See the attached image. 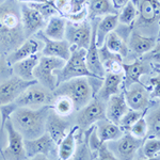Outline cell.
<instances>
[{"mask_svg":"<svg viewBox=\"0 0 160 160\" xmlns=\"http://www.w3.org/2000/svg\"><path fill=\"white\" fill-rule=\"evenodd\" d=\"M26 40L17 0L0 4V55H9Z\"/></svg>","mask_w":160,"mask_h":160,"instance_id":"cell-1","label":"cell"},{"mask_svg":"<svg viewBox=\"0 0 160 160\" xmlns=\"http://www.w3.org/2000/svg\"><path fill=\"white\" fill-rule=\"evenodd\" d=\"M51 109V105L38 107H17L11 114L10 120L24 139H34L45 132L46 120Z\"/></svg>","mask_w":160,"mask_h":160,"instance_id":"cell-2","label":"cell"},{"mask_svg":"<svg viewBox=\"0 0 160 160\" xmlns=\"http://www.w3.org/2000/svg\"><path fill=\"white\" fill-rule=\"evenodd\" d=\"M52 93L55 97L59 95L69 97L74 104L75 110L81 109L94 96L93 89L88 77H77V78L61 82L53 90Z\"/></svg>","mask_w":160,"mask_h":160,"instance_id":"cell-3","label":"cell"},{"mask_svg":"<svg viewBox=\"0 0 160 160\" xmlns=\"http://www.w3.org/2000/svg\"><path fill=\"white\" fill-rule=\"evenodd\" d=\"M86 52L87 49L71 46V56H69L68 60H66L64 65L56 72L57 87L61 82L77 78V77H88L89 79L100 78L98 76H95L88 69L86 63Z\"/></svg>","mask_w":160,"mask_h":160,"instance_id":"cell-4","label":"cell"},{"mask_svg":"<svg viewBox=\"0 0 160 160\" xmlns=\"http://www.w3.org/2000/svg\"><path fill=\"white\" fill-rule=\"evenodd\" d=\"M64 63L65 61L56 57H41L33 71L34 79L38 81V83L52 92L57 88L56 72L60 69Z\"/></svg>","mask_w":160,"mask_h":160,"instance_id":"cell-5","label":"cell"},{"mask_svg":"<svg viewBox=\"0 0 160 160\" xmlns=\"http://www.w3.org/2000/svg\"><path fill=\"white\" fill-rule=\"evenodd\" d=\"M55 100L53 93L47 90L40 83H34L28 87L22 94L14 100L17 107H42L51 105Z\"/></svg>","mask_w":160,"mask_h":160,"instance_id":"cell-6","label":"cell"},{"mask_svg":"<svg viewBox=\"0 0 160 160\" xmlns=\"http://www.w3.org/2000/svg\"><path fill=\"white\" fill-rule=\"evenodd\" d=\"M138 9V16L136 22L131 26L138 29H151L157 28L160 15L159 0H132Z\"/></svg>","mask_w":160,"mask_h":160,"instance_id":"cell-7","label":"cell"},{"mask_svg":"<svg viewBox=\"0 0 160 160\" xmlns=\"http://www.w3.org/2000/svg\"><path fill=\"white\" fill-rule=\"evenodd\" d=\"M78 111L77 126L79 127L80 132L89 129L98 121L107 118H106V102H102L96 97H93L86 106H83Z\"/></svg>","mask_w":160,"mask_h":160,"instance_id":"cell-8","label":"cell"},{"mask_svg":"<svg viewBox=\"0 0 160 160\" xmlns=\"http://www.w3.org/2000/svg\"><path fill=\"white\" fill-rule=\"evenodd\" d=\"M24 148L26 158L33 159L42 157L47 159L50 155L57 154V144L47 132L34 139H24Z\"/></svg>","mask_w":160,"mask_h":160,"instance_id":"cell-9","label":"cell"},{"mask_svg":"<svg viewBox=\"0 0 160 160\" xmlns=\"http://www.w3.org/2000/svg\"><path fill=\"white\" fill-rule=\"evenodd\" d=\"M91 37L92 25H90V22H87V19L80 22H73L66 20L64 38H66V41L71 46L88 49L90 42H91Z\"/></svg>","mask_w":160,"mask_h":160,"instance_id":"cell-10","label":"cell"},{"mask_svg":"<svg viewBox=\"0 0 160 160\" xmlns=\"http://www.w3.org/2000/svg\"><path fill=\"white\" fill-rule=\"evenodd\" d=\"M123 94L128 108L132 110L143 111L148 109L151 102H153L148 87L141 83H133L127 88H124Z\"/></svg>","mask_w":160,"mask_h":160,"instance_id":"cell-11","label":"cell"},{"mask_svg":"<svg viewBox=\"0 0 160 160\" xmlns=\"http://www.w3.org/2000/svg\"><path fill=\"white\" fill-rule=\"evenodd\" d=\"M3 128H6L8 133V146L1 152L2 157L4 159H26L24 138L18 131L15 129L10 118L4 124Z\"/></svg>","mask_w":160,"mask_h":160,"instance_id":"cell-12","label":"cell"},{"mask_svg":"<svg viewBox=\"0 0 160 160\" xmlns=\"http://www.w3.org/2000/svg\"><path fill=\"white\" fill-rule=\"evenodd\" d=\"M37 80L27 81L17 76L10 77L0 83V106L13 102L28 87L37 83Z\"/></svg>","mask_w":160,"mask_h":160,"instance_id":"cell-13","label":"cell"},{"mask_svg":"<svg viewBox=\"0 0 160 160\" xmlns=\"http://www.w3.org/2000/svg\"><path fill=\"white\" fill-rule=\"evenodd\" d=\"M123 68V89L129 87L133 83H141V77L143 75L151 73V68H153L149 62L143 60V59L137 58L132 63H122Z\"/></svg>","mask_w":160,"mask_h":160,"instance_id":"cell-14","label":"cell"},{"mask_svg":"<svg viewBox=\"0 0 160 160\" xmlns=\"http://www.w3.org/2000/svg\"><path fill=\"white\" fill-rule=\"evenodd\" d=\"M144 139H139L132 136L129 131H124L121 138L115 140L114 152L113 154H117V158L124 159V160H130L133 159L138 149L141 148L142 142Z\"/></svg>","mask_w":160,"mask_h":160,"instance_id":"cell-15","label":"cell"},{"mask_svg":"<svg viewBox=\"0 0 160 160\" xmlns=\"http://www.w3.org/2000/svg\"><path fill=\"white\" fill-rule=\"evenodd\" d=\"M37 38L44 43V48L42 50L43 56L56 57L64 61L68 60L71 56V45L66 40H51L44 34L42 30H38L37 32Z\"/></svg>","mask_w":160,"mask_h":160,"instance_id":"cell-16","label":"cell"},{"mask_svg":"<svg viewBox=\"0 0 160 160\" xmlns=\"http://www.w3.org/2000/svg\"><path fill=\"white\" fill-rule=\"evenodd\" d=\"M20 15L26 38H29L31 34L37 33L38 30H42L45 25V18L43 15L27 3H22L20 6Z\"/></svg>","mask_w":160,"mask_h":160,"instance_id":"cell-17","label":"cell"},{"mask_svg":"<svg viewBox=\"0 0 160 160\" xmlns=\"http://www.w3.org/2000/svg\"><path fill=\"white\" fill-rule=\"evenodd\" d=\"M71 128V123L68 120H65V118L60 117L53 112L52 109H50L47 120H46L45 130L51 137V139L57 145L66 136V133L68 132Z\"/></svg>","mask_w":160,"mask_h":160,"instance_id":"cell-18","label":"cell"},{"mask_svg":"<svg viewBox=\"0 0 160 160\" xmlns=\"http://www.w3.org/2000/svg\"><path fill=\"white\" fill-rule=\"evenodd\" d=\"M92 25V37H91V42L87 49L86 52V63L87 68L91 72L92 74H94L95 76H98L100 78H104L106 71L102 66V62H100L99 55H98V47L96 44V25L97 20L94 22H91Z\"/></svg>","mask_w":160,"mask_h":160,"instance_id":"cell-19","label":"cell"},{"mask_svg":"<svg viewBox=\"0 0 160 160\" xmlns=\"http://www.w3.org/2000/svg\"><path fill=\"white\" fill-rule=\"evenodd\" d=\"M123 82V73L113 74V73H106L102 79V83L95 95L93 97H96L97 99L106 102L112 95L118 94L120 89L122 87Z\"/></svg>","mask_w":160,"mask_h":160,"instance_id":"cell-20","label":"cell"},{"mask_svg":"<svg viewBox=\"0 0 160 160\" xmlns=\"http://www.w3.org/2000/svg\"><path fill=\"white\" fill-rule=\"evenodd\" d=\"M158 42V38L155 35L152 37H146L142 35L140 32L137 30H132L130 32L129 41L127 43L128 50H130L136 56L142 57L146 52L151 51L155 47L156 43Z\"/></svg>","mask_w":160,"mask_h":160,"instance_id":"cell-21","label":"cell"},{"mask_svg":"<svg viewBox=\"0 0 160 160\" xmlns=\"http://www.w3.org/2000/svg\"><path fill=\"white\" fill-rule=\"evenodd\" d=\"M128 108L127 104L125 102V97H124L123 91L118 94L112 95L109 99L106 102V118L110 121V122L117 124H120L121 118L123 115L127 112Z\"/></svg>","mask_w":160,"mask_h":160,"instance_id":"cell-22","label":"cell"},{"mask_svg":"<svg viewBox=\"0 0 160 160\" xmlns=\"http://www.w3.org/2000/svg\"><path fill=\"white\" fill-rule=\"evenodd\" d=\"M98 55L106 73H123V58L120 55L111 52L105 46V44H102L100 47H98Z\"/></svg>","mask_w":160,"mask_h":160,"instance_id":"cell-23","label":"cell"},{"mask_svg":"<svg viewBox=\"0 0 160 160\" xmlns=\"http://www.w3.org/2000/svg\"><path fill=\"white\" fill-rule=\"evenodd\" d=\"M95 130H96L98 139L102 142L115 141L121 138L124 133L120 126L110 122L108 118L100 120L95 124Z\"/></svg>","mask_w":160,"mask_h":160,"instance_id":"cell-24","label":"cell"},{"mask_svg":"<svg viewBox=\"0 0 160 160\" xmlns=\"http://www.w3.org/2000/svg\"><path fill=\"white\" fill-rule=\"evenodd\" d=\"M38 47H40V45L35 40H32V38L25 40L22 45L18 46L16 49H14L6 57L8 64L10 66H12L16 62L24 60V59L32 55H35L38 50Z\"/></svg>","mask_w":160,"mask_h":160,"instance_id":"cell-25","label":"cell"},{"mask_svg":"<svg viewBox=\"0 0 160 160\" xmlns=\"http://www.w3.org/2000/svg\"><path fill=\"white\" fill-rule=\"evenodd\" d=\"M38 60H40V57L35 53V55L28 57L24 60L16 62L12 65V73L15 76L27 80V81L35 80L34 76H33V71H34V68L38 63Z\"/></svg>","mask_w":160,"mask_h":160,"instance_id":"cell-26","label":"cell"},{"mask_svg":"<svg viewBox=\"0 0 160 160\" xmlns=\"http://www.w3.org/2000/svg\"><path fill=\"white\" fill-rule=\"evenodd\" d=\"M89 148L91 149L92 155L94 159L99 160H115L117 156L108 148V145L106 142L100 141L97 137L95 128L92 130V132L89 136Z\"/></svg>","mask_w":160,"mask_h":160,"instance_id":"cell-27","label":"cell"},{"mask_svg":"<svg viewBox=\"0 0 160 160\" xmlns=\"http://www.w3.org/2000/svg\"><path fill=\"white\" fill-rule=\"evenodd\" d=\"M118 25V17L117 14H107L102 19L97 20L96 25V44L97 47L104 44L105 38L111 31L117 29Z\"/></svg>","mask_w":160,"mask_h":160,"instance_id":"cell-28","label":"cell"},{"mask_svg":"<svg viewBox=\"0 0 160 160\" xmlns=\"http://www.w3.org/2000/svg\"><path fill=\"white\" fill-rule=\"evenodd\" d=\"M79 127L78 126H74L71 129L66 136L62 139V141L58 144V154L59 158L62 160H68L72 159L76 151V133L78 132Z\"/></svg>","mask_w":160,"mask_h":160,"instance_id":"cell-29","label":"cell"},{"mask_svg":"<svg viewBox=\"0 0 160 160\" xmlns=\"http://www.w3.org/2000/svg\"><path fill=\"white\" fill-rule=\"evenodd\" d=\"M88 18L91 20L107 14H117V9L111 0H88Z\"/></svg>","mask_w":160,"mask_h":160,"instance_id":"cell-30","label":"cell"},{"mask_svg":"<svg viewBox=\"0 0 160 160\" xmlns=\"http://www.w3.org/2000/svg\"><path fill=\"white\" fill-rule=\"evenodd\" d=\"M65 28H66V19L60 15H56L50 18L46 24L45 30L43 31L44 34L51 40L61 41L64 40L65 35Z\"/></svg>","mask_w":160,"mask_h":160,"instance_id":"cell-31","label":"cell"},{"mask_svg":"<svg viewBox=\"0 0 160 160\" xmlns=\"http://www.w3.org/2000/svg\"><path fill=\"white\" fill-rule=\"evenodd\" d=\"M105 46L109 49L111 52H114L120 55L122 58L128 55V46L126 43V38L121 35L120 32L117 31H111L109 34L105 38Z\"/></svg>","mask_w":160,"mask_h":160,"instance_id":"cell-32","label":"cell"},{"mask_svg":"<svg viewBox=\"0 0 160 160\" xmlns=\"http://www.w3.org/2000/svg\"><path fill=\"white\" fill-rule=\"evenodd\" d=\"M51 109L60 117L66 118L74 112L75 107L69 97L64 96V95H59V96L55 97V100L51 104Z\"/></svg>","mask_w":160,"mask_h":160,"instance_id":"cell-33","label":"cell"},{"mask_svg":"<svg viewBox=\"0 0 160 160\" xmlns=\"http://www.w3.org/2000/svg\"><path fill=\"white\" fill-rule=\"evenodd\" d=\"M121 9H122V11L120 14H118V22L131 28V26L136 22L137 16H138V9H137L135 2L132 0H128Z\"/></svg>","mask_w":160,"mask_h":160,"instance_id":"cell-34","label":"cell"},{"mask_svg":"<svg viewBox=\"0 0 160 160\" xmlns=\"http://www.w3.org/2000/svg\"><path fill=\"white\" fill-rule=\"evenodd\" d=\"M141 153L145 159H158L160 153V140L156 137H146L142 142Z\"/></svg>","mask_w":160,"mask_h":160,"instance_id":"cell-35","label":"cell"},{"mask_svg":"<svg viewBox=\"0 0 160 160\" xmlns=\"http://www.w3.org/2000/svg\"><path fill=\"white\" fill-rule=\"evenodd\" d=\"M160 110L158 105H156V108L152 110V112L148 114V118H145L146 125H148V136L146 137H156L159 138L160 135Z\"/></svg>","mask_w":160,"mask_h":160,"instance_id":"cell-36","label":"cell"},{"mask_svg":"<svg viewBox=\"0 0 160 160\" xmlns=\"http://www.w3.org/2000/svg\"><path fill=\"white\" fill-rule=\"evenodd\" d=\"M148 109H145L143 111H137V110H132V109H128L127 112H126L125 114L123 115V118H121L118 126L122 128L123 131H128L130 128V126L132 125V124L135 123L138 118H140L141 117H143L144 114H146V113L148 112Z\"/></svg>","mask_w":160,"mask_h":160,"instance_id":"cell-37","label":"cell"},{"mask_svg":"<svg viewBox=\"0 0 160 160\" xmlns=\"http://www.w3.org/2000/svg\"><path fill=\"white\" fill-rule=\"evenodd\" d=\"M28 6L35 9L38 12H40L45 19H48L52 16L59 15V13L57 11L55 6L52 4L51 0H49L48 2H45V3H28Z\"/></svg>","mask_w":160,"mask_h":160,"instance_id":"cell-38","label":"cell"},{"mask_svg":"<svg viewBox=\"0 0 160 160\" xmlns=\"http://www.w3.org/2000/svg\"><path fill=\"white\" fill-rule=\"evenodd\" d=\"M145 115L141 117L140 118L136 121L129 128V132L132 136H135L136 138L139 139H144L148 136V125H146V121H145Z\"/></svg>","mask_w":160,"mask_h":160,"instance_id":"cell-39","label":"cell"},{"mask_svg":"<svg viewBox=\"0 0 160 160\" xmlns=\"http://www.w3.org/2000/svg\"><path fill=\"white\" fill-rule=\"evenodd\" d=\"M17 106L15 105V102H9V104H6V105H1L0 106V115H1V126H0V131H3L4 129V124L11 117V114L16 110Z\"/></svg>","mask_w":160,"mask_h":160,"instance_id":"cell-40","label":"cell"},{"mask_svg":"<svg viewBox=\"0 0 160 160\" xmlns=\"http://www.w3.org/2000/svg\"><path fill=\"white\" fill-rule=\"evenodd\" d=\"M51 1H52V4L55 6L60 16L66 17L71 13V0H51Z\"/></svg>","mask_w":160,"mask_h":160,"instance_id":"cell-41","label":"cell"},{"mask_svg":"<svg viewBox=\"0 0 160 160\" xmlns=\"http://www.w3.org/2000/svg\"><path fill=\"white\" fill-rule=\"evenodd\" d=\"M148 83L151 84V91H149L151 99L154 100V99L159 98V96H160V77H159V75L149 78Z\"/></svg>","mask_w":160,"mask_h":160,"instance_id":"cell-42","label":"cell"},{"mask_svg":"<svg viewBox=\"0 0 160 160\" xmlns=\"http://www.w3.org/2000/svg\"><path fill=\"white\" fill-rule=\"evenodd\" d=\"M69 22H83L88 18V7H86L84 9H82L81 11L78 13H74V14H68L66 16Z\"/></svg>","mask_w":160,"mask_h":160,"instance_id":"cell-43","label":"cell"},{"mask_svg":"<svg viewBox=\"0 0 160 160\" xmlns=\"http://www.w3.org/2000/svg\"><path fill=\"white\" fill-rule=\"evenodd\" d=\"M12 74V66L8 64L4 55H0V77H9Z\"/></svg>","mask_w":160,"mask_h":160,"instance_id":"cell-44","label":"cell"},{"mask_svg":"<svg viewBox=\"0 0 160 160\" xmlns=\"http://www.w3.org/2000/svg\"><path fill=\"white\" fill-rule=\"evenodd\" d=\"M87 3H88V0H71L72 11L69 14L80 12L82 9H84L87 7Z\"/></svg>","mask_w":160,"mask_h":160,"instance_id":"cell-45","label":"cell"},{"mask_svg":"<svg viewBox=\"0 0 160 160\" xmlns=\"http://www.w3.org/2000/svg\"><path fill=\"white\" fill-rule=\"evenodd\" d=\"M113 3V7L115 8V9H121L124 4L126 3V2L128 1V0H111Z\"/></svg>","mask_w":160,"mask_h":160,"instance_id":"cell-46","label":"cell"},{"mask_svg":"<svg viewBox=\"0 0 160 160\" xmlns=\"http://www.w3.org/2000/svg\"><path fill=\"white\" fill-rule=\"evenodd\" d=\"M20 3H45L48 2L49 0H17Z\"/></svg>","mask_w":160,"mask_h":160,"instance_id":"cell-47","label":"cell"}]
</instances>
